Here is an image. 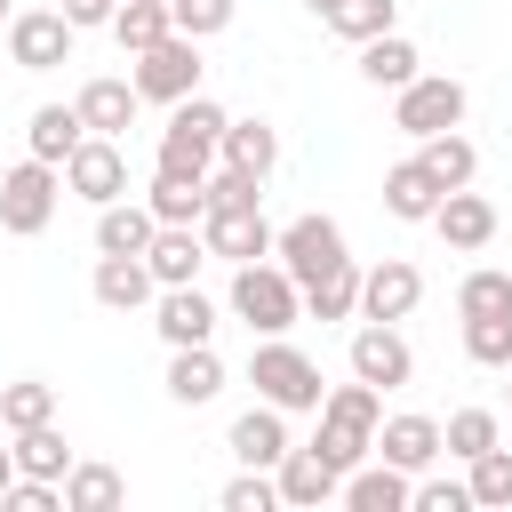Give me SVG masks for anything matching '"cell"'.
<instances>
[{"label":"cell","instance_id":"6da1fadb","mask_svg":"<svg viewBox=\"0 0 512 512\" xmlns=\"http://www.w3.org/2000/svg\"><path fill=\"white\" fill-rule=\"evenodd\" d=\"M376 424H384V392L352 376V384H336V392L320 400V432H312V448H320L336 472H352V464L376 456Z\"/></svg>","mask_w":512,"mask_h":512},{"label":"cell","instance_id":"7a4b0ae2","mask_svg":"<svg viewBox=\"0 0 512 512\" xmlns=\"http://www.w3.org/2000/svg\"><path fill=\"white\" fill-rule=\"evenodd\" d=\"M232 312H240L256 336H288V328L304 320V280H296L280 256L232 264Z\"/></svg>","mask_w":512,"mask_h":512},{"label":"cell","instance_id":"3957f363","mask_svg":"<svg viewBox=\"0 0 512 512\" xmlns=\"http://www.w3.org/2000/svg\"><path fill=\"white\" fill-rule=\"evenodd\" d=\"M248 384H256V400H272V408H288V416H320V400H328V384H320V360L312 352H296L288 336H264L256 352H248Z\"/></svg>","mask_w":512,"mask_h":512},{"label":"cell","instance_id":"277c9868","mask_svg":"<svg viewBox=\"0 0 512 512\" xmlns=\"http://www.w3.org/2000/svg\"><path fill=\"white\" fill-rule=\"evenodd\" d=\"M56 200H64V168L56 160H16L0 176V232L16 240H40L56 224Z\"/></svg>","mask_w":512,"mask_h":512},{"label":"cell","instance_id":"5b68a950","mask_svg":"<svg viewBox=\"0 0 512 512\" xmlns=\"http://www.w3.org/2000/svg\"><path fill=\"white\" fill-rule=\"evenodd\" d=\"M464 104H472V96H464L456 72H416L408 88H392V128L424 144V136H440V128H464Z\"/></svg>","mask_w":512,"mask_h":512},{"label":"cell","instance_id":"8992f818","mask_svg":"<svg viewBox=\"0 0 512 512\" xmlns=\"http://www.w3.org/2000/svg\"><path fill=\"white\" fill-rule=\"evenodd\" d=\"M136 96L144 104H184V96H200V40L192 32H168V40H152V48H136Z\"/></svg>","mask_w":512,"mask_h":512},{"label":"cell","instance_id":"52a82bcc","mask_svg":"<svg viewBox=\"0 0 512 512\" xmlns=\"http://www.w3.org/2000/svg\"><path fill=\"white\" fill-rule=\"evenodd\" d=\"M72 16L64 8H16L8 16V64L16 72H56V64H72Z\"/></svg>","mask_w":512,"mask_h":512},{"label":"cell","instance_id":"ba28073f","mask_svg":"<svg viewBox=\"0 0 512 512\" xmlns=\"http://www.w3.org/2000/svg\"><path fill=\"white\" fill-rule=\"evenodd\" d=\"M272 256H280V264H288V272L312 288L320 272H336V264H344V224H336V216H320V208H304L296 224H280Z\"/></svg>","mask_w":512,"mask_h":512},{"label":"cell","instance_id":"9c48e42d","mask_svg":"<svg viewBox=\"0 0 512 512\" xmlns=\"http://www.w3.org/2000/svg\"><path fill=\"white\" fill-rule=\"evenodd\" d=\"M64 192H80L88 208L128 200V152H120V136H88V144L64 160Z\"/></svg>","mask_w":512,"mask_h":512},{"label":"cell","instance_id":"30bf717a","mask_svg":"<svg viewBox=\"0 0 512 512\" xmlns=\"http://www.w3.org/2000/svg\"><path fill=\"white\" fill-rule=\"evenodd\" d=\"M352 376H360V384H376V392H400V384L416 376V352H408V336H400L392 320H368V328H352Z\"/></svg>","mask_w":512,"mask_h":512},{"label":"cell","instance_id":"8fae6325","mask_svg":"<svg viewBox=\"0 0 512 512\" xmlns=\"http://www.w3.org/2000/svg\"><path fill=\"white\" fill-rule=\"evenodd\" d=\"M200 240H208V256H224V264H256V256H272V224H264V200L256 208H208L200 216Z\"/></svg>","mask_w":512,"mask_h":512},{"label":"cell","instance_id":"7c38bea8","mask_svg":"<svg viewBox=\"0 0 512 512\" xmlns=\"http://www.w3.org/2000/svg\"><path fill=\"white\" fill-rule=\"evenodd\" d=\"M416 304H424V272L408 256H384L360 272V320H408Z\"/></svg>","mask_w":512,"mask_h":512},{"label":"cell","instance_id":"4fadbf2b","mask_svg":"<svg viewBox=\"0 0 512 512\" xmlns=\"http://www.w3.org/2000/svg\"><path fill=\"white\" fill-rule=\"evenodd\" d=\"M224 448L240 456V464H256V472H272L296 440H288V408H272V400H256V408H240L232 416V432H224Z\"/></svg>","mask_w":512,"mask_h":512},{"label":"cell","instance_id":"5bb4252c","mask_svg":"<svg viewBox=\"0 0 512 512\" xmlns=\"http://www.w3.org/2000/svg\"><path fill=\"white\" fill-rule=\"evenodd\" d=\"M376 456L384 464H400V472H432L440 456H448V440H440V416H384L376 424Z\"/></svg>","mask_w":512,"mask_h":512},{"label":"cell","instance_id":"9a60e30c","mask_svg":"<svg viewBox=\"0 0 512 512\" xmlns=\"http://www.w3.org/2000/svg\"><path fill=\"white\" fill-rule=\"evenodd\" d=\"M272 480H280V504H296V512H320V504L344 496V472H336L320 448H288V456L272 464Z\"/></svg>","mask_w":512,"mask_h":512},{"label":"cell","instance_id":"2e32d148","mask_svg":"<svg viewBox=\"0 0 512 512\" xmlns=\"http://www.w3.org/2000/svg\"><path fill=\"white\" fill-rule=\"evenodd\" d=\"M152 328H160L168 352H176V344H208V336H216V304H208L192 280H184V288H160V296H152Z\"/></svg>","mask_w":512,"mask_h":512},{"label":"cell","instance_id":"e0dca14e","mask_svg":"<svg viewBox=\"0 0 512 512\" xmlns=\"http://www.w3.org/2000/svg\"><path fill=\"white\" fill-rule=\"evenodd\" d=\"M440 200H448V184H440L424 160H392V168H384V216H400V224H432Z\"/></svg>","mask_w":512,"mask_h":512},{"label":"cell","instance_id":"ac0fdd59","mask_svg":"<svg viewBox=\"0 0 512 512\" xmlns=\"http://www.w3.org/2000/svg\"><path fill=\"white\" fill-rule=\"evenodd\" d=\"M344 504L352 512H408L416 504V472H400V464H352L344 472Z\"/></svg>","mask_w":512,"mask_h":512},{"label":"cell","instance_id":"d6986e66","mask_svg":"<svg viewBox=\"0 0 512 512\" xmlns=\"http://www.w3.org/2000/svg\"><path fill=\"white\" fill-rule=\"evenodd\" d=\"M432 232H440L456 256H472V248H488V240H496V208L464 184V192H448V200L432 208Z\"/></svg>","mask_w":512,"mask_h":512},{"label":"cell","instance_id":"ffe728a7","mask_svg":"<svg viewBox=\"0 0 512 512\" xmlns=\"http://www.w3.org/2000/svg\"><path fill=\"white\" fill-rule=\"evenodd\" d=\"M96 304L104 312H144L152 296H160V280H152V264L144 256H96Z\"/></svg>","mask_w":512,"mask_h":512},{"label":"cell","instance_id":"44dd1931","mask_svg":"<svg viewBox=\"0 0 512 512\" xmlns=\"http://www.w3.org/2000/svg\"><path fill=\"white\" fill-rule=\"evenodd\" d=\"M152 232H160L152 200H112V208H96V256H144Z\"/></svg>","mask_w":512,"mask_h":512},{"label":"cell","instance_id":"7402d4cb","mask_svg":"<svg viewBox=\"0 0 512 512\" xmlns=\"http://www.w3.org/2000/svg\"><path fill=\"white\" fill-rule=\"evenodd\" d=\"M144 264H152V280H160V288H184V280L208 264L200 224H160V232H152V248H144Z\"/></svg>","mask_w":512,"mask_h":512},{"label":"cell","instance_id":"603a6c76","mask_svg":"<svg viewBox=\"0 0 512 512\" xmlns=\"http://www.w3.org/2000/svg\"><path fill=\"white\" fill-rule=\"evenodd\" d=\"M216 392H224V360L208 344H176L168 352V400L176 408H208Z\"/></svg>","mask_w":512,"mask_h":512},{"label":"cell","instance_id":"cb8c5ba5","mask_svg":"<svg viewBox=\"0 0 512 512\" xmlns=\"http://www.w3.org/2000/svg\"><path fill=\"white\" fill-rule=\"evenodd\" d=\"M72 104H80L88 136H128V120H136V104H144V96H136V80H112V72H104V80H88Z\"/></svg>","mask_w":512,"mask_h":512},{"label":"cell","instance_id":"d4e9b609","mask_svg":"<svg viewBox=\"0 0 512 512\" xmlns=\"http://www.w3.org/2000/svg\"><path fill=\"white\" fill-rule=\"evenodd\" d=\"M24 144H32V160H72L80 144H88V120H80V104H40L32 112V128H24Z\"/></svg>","mask_w":512,"mask_h":512},{"label":"cell","instance_id":"484cf974","mask_svg":"<svg viewBox=\"0 0 512 512\" xmlns=\"http://www.w3.org/2000/svg\"><path fill=\"white\" fill-rule=\"evenodd\" d=\"M416 72H424L416 40H400V32H376V40H360V80H368V88H408Z\"/></svg>","mask_w":512,"mask_h":512},{"label":"cell","instance_id":"4316f807","mask_svg":"<svg viewBox=\"0 0 512 512\" xmlns=\"http://www.w3.org/2000/svg\"><path fill=\"white\" fill-rule=\"evenodd\" d=\"M352 312H360V264L344 256L336 272H320L304 288V320H352Z\"/></svg>","mask_w":512,"mask_h":512},{"label":"cell","instance_id":"83f0119b","mask_svg":"<svg viewBox=\"0 0 512 512\" xmlns=\"http://www.w3.org/2000/svg\"><path fill=\"white\" fill-rule=\"evenodd\" d=\"M224 160L248 168V176H272V168H280V136H272V120H232V128H224Z\"/></svg>","mask_w":512,"mask_h":512},{"label":"cell","instance_id":"f1b7e54d","mask_svg":"<svg viewBox=\"0 0 512 512\" xmlns=\"http://www.w3.org/2000/svg\"><path fill=\"white\" fill-rule=\"evenodd\" d=\"M448 192H464L472 176H480V152H472V136H456V128H440V136H424V152H416Z\"/></svg>","mask_w":512,"mask_h":512},{"label":"cell","instance_id":"f546056e","mask_svg":"<svg viewBox=\"0 0 512 512\" xmlns=\"http://www.w3.org/2000/svg\"><path fill=\"white\" fill-rule=\"evenodd\" d=\"M0 424H8V432L56 424V384H40V376H16V384H0Z\"/></svg>","mask_w":512,"mask_h":512},{"label":"cell","instance_id":"4dcf8cb0","mask_svg":"<svg viewBox=\"0 0 512 512\" xmlns=\"http://www.w3.org/2000/svg\"><path fill=\"white\" fill-rule=\"evenodd\" d=\"M80 456L64 448V432L56 424H32V432H16V472H32V480H64Z\"/></svg>","mask_w":512,"mask_h":512},{"label":"cell","instance_id":"1f68e13d","mask_svg":"<svg viewBox=\"0 0 512 512\" xmlns=\"http://www.w3.org/2000/svg\"><path fill=\"white\" fill-rule=\"evenodd\" d=\"M120 496H128V480L112 464H72L64 472V512H112Z\"/></svg>","mask_w":512,"mask_h":512},{"label":"cell","instance_id":"d6a6232c","mask_svg":"<svg viewBox=\"0 0 512 512\" xmlns=\"http://www.w3.org/2000/svg\"><path fill=\"white\" fill-rule=\"evenodd\" d=\"M464 480H472V504H480V512H512V448H504V440L480 448V456L464 464Z\"/></svg>","mask_w":512,"mask_h":512},{"label":"cell","instance_id":"836d02e7","mask_svg":"<svg viewBox=\"0 0 512 512\" xmlns=\"http://www.w3.org/2000/svg\"><path fill=\"white\" fill-rule=\"evenodd\" d=\"M160 176H184V184H208V168H216V144H200V136H184V128H160V160H152Z\"/></svg>","mask_w":512,"mask_h":512},{"label":"cell","instance_id":"e575fe53","mask_svg":"<svg viewBox=\"0 0 512 512\" xmlns=\"http://www.w3.org/2000/svg\"><path fill=\"white\" fill-rule=\"evenodd\" d=\"M440 440H448V456H456V464H472L480 448H496V440H504V424H496V408H456V416L440 424Z\"/></svg>","mask_w":512,"mask_h":512},{"label":"cell","instance_id":"d590c367","mask_svg":"<svg viewBox=\"0 0 512 512\" xmlns=\"http://www.w3.org/2000/svg\"><path fill=\"white\" fill-rule=\"evenodd\" d=\"M176 24H168V0H120V16H112V40L136 56V48H152V40H168Z\"/></svg>","mask_w":512,"mask_h":512},{"label":"cell","instance_id":"8d00e7d4","mask_svg":"<svg viewBox=\"0 0 512 512\" xmlns=\"http://www.w3.org/2000/svg\"><path fill=\"white\" fill-rule=\"evenodd\" d=\"M144 200H152L160 224H200V216H208V184H184V176H152Z\"/></svg>","mask_w":512,"mask_h":512},{"label":"cell","instance_id":"74e56055","mask_svg":"<svg viewBox=\"0 0 512 512\" xmlns=\"http://www.w3.org/2000/svg\"><path fill=\"white\" fill-rule=\"evenodd\" d=\"M456 312H464V320H480V312H512V272H496V264L464 272V280H456Z\"/></svg>","mask_w":512,"mask_h":512},{"label":"cell","instance_id":"f35d334b","mask_svg":"<svg viewBox=\"0 0 512 512\" xmlns=\"http://www.w3.org/2000/svg\"><path fill=\"white\" fill-rule=\"evenodd\" d=\"M464 360H480V368H512V312H480V320H464Z\"/></svg>","mask_w":512,"mask_h":512},{"label":"cell","instance_id":"ab89813d","mask_svg":"<svg viewBox=\"0 0 512 512\" xmlns=\"http://www.w3.org/2000/svg\"><path fill=\"white\" fill-rule=\"evenodd\" d=\"M392 16H400V0H344V8L328 16V32H344V40L360 48V40H376V32H392Z\"/></svg>","mask_w":512,"mask_h":512},{"label":"cell","instance_id":"60d3db41","mask_svg":"<svg viewBox=\"0 0 512 512\" xmlns=\"http://www.w3.org/2000/svg\"><path fill=\"white\" fill-rule=\"evenodd\" d=\"M168 128H184V136H200V144H216V152H224L232 112H224V104H208V96H184V104H168Z\"/></svg>","mask_w":512,"mask_h":512},{"label":"cell","instance_id":"b9f144b4","mask_svg":"<svg viewBox=\"0 0 512 512\" xmlns=\"http://www.w3.org/2000/svg\"><path fill=\"white\" fill-rule=\"evenodd\" d=\"M232 16H240V0H168V24L192 32V40H216Z\"/></svg>","mask_w":512,"mask_h":512},{"label":"cell","instance_id":"7bdbcfd3","mask_svg":"<svg viewBox=\"0 0 512 512\" xmlns=\"http://www.w3.org/2000/svg\"><path fill=\"white\" fill-rule=\"evenodd\" d=\"M216 504H224V512H272V504H280V480L256 472V464H240V480H224Z\"/></svg>","mask_w":512,"mask_h":512},{"label":"cell","instance_id":"ee69618b","mask_svg":"<svg viewBox=\"0 0 512 512\" xmlns=\"http://www.w3.org/2000/svg\"><path fill=\"white\" fill-rule=\"evenodd\" d=\"M264 200V176H248V168H208V208H256Z\"/></svg>","mask_w":512,"mask_h":512},{"label":"cell","instance_id":"f6af8a7d","mask_svg":"<svg viewBox=\"0 0 512 512\" xmlns=\"http://www.w3.org/2000/svg\"><path fill=\"white\" fill-rule=\"evenodd\" d=\"M416 512H472V480L424 472V480H416Z\"/></svg>","mask_w":512,"mask_h":512},{"label":"cell","instance_id":"bcb514c9","mask_svg":"<svg viewBox=\"0 0 512 512\" xmlns=\"http://www.w3.org/2000/svg\"><path fill=\"white\" fill-rule=\"evenodd\" d=\"M64 16L88 32V24H112V16H120V0H64Z\"/></svg>","mask_w":512,"mask_h":512},{"label":"cell","instance_id":"7dc6e473","mask_svg":"<svg viewBox=\"0 0 512 512\" xmlns=\"http://www.w3.org/2000/svg\"><path fill=\"white\" fill-rule=\"evenodd\" d=\"M8 480H16V448H0V496H8Z\"/></svg>","mask_w":512,"mask_h":512},{"label":"cell","instance_id":"c3c4849f","mask_svg":"<svg viewBox=\"0 0 512 512\" xmlns=\"http://www.w3.org/2000/svg\"><path fill=\"white\" fill-rule=\"evenodd\" d=\"M304 8H312V16H320V24H328V16H336V8H344V0H304Z\"/></svg>","mask_w":512,"mask_h":512},{"label":"cell","instance_id":"681fc988","mask_svg":"<svg viewBox=\"0 0 512 512\" xmlns=\"http://www.w3.org/2000/svg\"><path fill=\"white\" fill-rule=\"evenodd\" d=\"M8 16H16V8H8V0H0V32H8Z\"/></svg>","mask_w":512,"mask_h":512},{"label":"cell","instance_id":"f907efd6","mask_svg":"<svg viewBox=\"0 0 512 512\" xmlns=\"http://www.w3.org/2000/svg\"><path fill=\"white\" fill-rule=\"evenodd\" d=\"M504 376H512V368H504Z\"/></svg>","mask_w":512,"mask_h":512}]
</instances>
